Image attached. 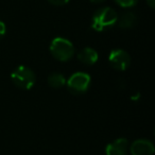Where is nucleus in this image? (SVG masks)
<instances>
[{"mask_svg": "<svg viewBox=\"0 0 155 155\" xmlns=\"http://www.w3.org/2000/svg\"><path fill=\"white\" fill-rule=\"evenodd\" d=\"M91 79V75L85 72H75L66 80V85L72 94H83L89 88Z\"/></svg>", "mask_w": 155, "mask_h": 155, "instance_id": "20e7f679", "label": "nucleus"}, {"mask_svg": "<svg viewBox=\"0 0 155 155\" xmlns=\"http://www.w3.org/2000/svg\"><path fill=\"white\" fill-rule=\"evenodd\" d=\"M114 1L116 5H118L121 8H124V9L134 8L138 3V0H114Z\"/></svg>", "mask_w": 155, "mask_h": 155, "instance_id": "9b49d317", "label": "nucleus"}, {"mask_svg": "<svg viewBox=\"0 0 155 155\" xmlns=\"http://www.w3.org/2000/svg\"><path fill=\"white\" fill-rule=\"evenodd\" d=\"M5 33H7V27H5V24L0 20V39L5 37Z\"/></svg>", "mask_w": 155, "mask_h": 155, "instance_id": "ddd939ff", "label": "nucleus"}, {"mask_svg": "<svg viewBox=\"0 0 155 155\" xmlns=\"http://www.w3.org/2000/svg\"><path fill=\"white\" fill-rule=\"evenodd\" d=\"M11 80L15 86L20 89L29 91L34 86L36 82V77H35L34 71L28 66H18L12 71Z\"/></svg>", "mask_w": 155, "mask_h": 155, "instance_id": "f03ea898", "label": "nucleus"}, {"mask_svg": "<svg viewBox=\"0 0 155 155\" xmlns=\"http://www.w3.org/2000/svg\"><path fill=\"white\" fill-rule=\"evenodd\" d=\"M48 2L52 5H55V7H62L65 5L69 2V0H48Z\"/></svg>", "mask_w": 155, "mask_h": 155, "instance_id": "f8f14e48", "label": "nucleus"}, {"mask_svg": "<svg viewBox=\"0 0 155 155\" xmlns=\"http://www.w3.org/2000/svg\"><path fill=\"white\" fill-rule=\"evenodd\" d=\"M48 84L52 88H62L63 86L66 85V79L62 73L53 72L48 77Z\"/></svg>", "mask_w": 155, "mask_h": 155, "instance_id": "9d476101", "label": "nucleus"}, {"mask_svg": "<svg viewBox=\"0 0 155 155\" xmlns=\"http://www.w3.org/2000/svg\"><path fill=\"white\" fill-rule=\"evenodd\" d=\"M146 1L151 9H154L155 8V0H146Z\"/></svg>", "mask_w": 155, "mask_h": 155, "instance_id": "4468645a", "label": "nucleus"}, {"mask_svg": "<svg viewBox=\"0 0 155 155\" xmlns=\"http://www.w3.org/2000/svg\"><path fill=\"white\" fill-rule=\"evenodd\" d=\"M132 155H153L154 154V144L148 139H137L132 142L130 147Z\"/></svg>", "mask_w": 155, "mask_h": 155, "instance_id": "423d86ee", "label": "nucleus"}, {"mask_svg": "<svg viewBox=\"0 0 155 155\" xmlns=\"http://www.w3.org/2000/svg\"><path fill=\"white\" fill-rule=\"evenodd\" d=\"M129 141L125 138H117L110 142L105 148L106 155H127Z\"/></svg>", "mask_w": 155, "mask_h": 155, "instance_id": "0eeeda50", "label": "nucleus"}, {"mask_svg": "<svg viewBox=\"0 0 155 155\" xmlns=\"http://www.w3.org/2000/svg\"><path fill=\"white\" fill-rule=\"evenodd\" d=\"M136 21H137V16L134 12L127 11L124 12L123 14H121L120 17L118 16L117 19V25L119 26V28L121 29H131L135 26Z\"/></svg>", "mask_w": 155, "mask_h": 155, "instance_id": "1a4fd4ad", "label": "nucleus"}, {"mask_svg": "<svg viewBox=\"0 0 155 155\" xmlns=\"http://www.w3.org/2000/svg\"><path fill=\"white\" fill-rule=\"evenodd\" d=\"M118 14L113 8L104 7L100 8L94 13L91 18V28L98 32L112 28L117 24Z\"/></svg>", "mask_w": 155, "mask_h": 155, "instance_id": "f257e3e1", "label": "nucleus"}, {"mask_svg": "<svg viewBox=\"0 0 155 155\" xmlns=\"http://www.w3.org/2000/svg\"><path fill=\"white\" fill-rule=\"evenodd\" d=\"M52 56L61 62H67L74 55V46L64 37H55L50 44Z\"/></svg>", "mask_w": 155, "mask_h": 155, "instance_id": "7ed1b4c3", "label": "nucleus"}, {"mask_svg": "<svg viewBox=\"0 0 155 155\" xmlns=\"http://www.w3.org/2000/svg\"><path fill=\"white\" fill-rule=\"evenodd\" d=\"M108 62L110 66L118 71H124L130 67L131 58L129 53L122 49H114L108 55Z\"/></svg>", "mask_w": 155, "mask_h": 155, "instance_id": "39448f33", "label": "nucleus"}, {"mask_svg": "<svg viewBox=\"0 0 155 155\" xmlns=\"http://www.w3.org/2000/svg\"><path fill=\"white\" fill-rule=\"evenodd\" d=\"M98 58H99V54L94 48L86 47L83 48L79 53H78V60L80 61L82 64L84 65H94L97 63Z\"/></svg>", "mask_w": 155, "mask_h": 155, "instance_id": "6e6552de", "label": "nucleus"}, {"mask_svg": "<svg viewBox=\"0 0 155 155\" xmlns=\"http://www.w3.org/2000/svg\"><path fill=\"white\" fill-rule=\"evenodd\" d=\"M104 1H106V0H91V2L94 3V5H101Z\"/></svg>", "mask_w": 155, "mask_h": 155, "instance_id": "2eb2a0df", "label": "nucleus"}]
</instances>
